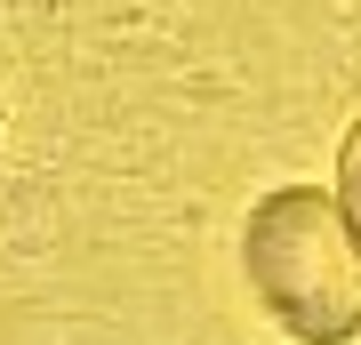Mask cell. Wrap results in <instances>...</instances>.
<instances>
[{"label":"cell","mask_w":361,"mask_h":345,"mask_svg":"<svg viewBox=\"0 0 361 345\" xmlns=\"http://www.w3.org/2000/svg\"><path fill=\"white\" fill-rule=\"evenodd\" d=\"M241 282L289 345L361 337V249L329 185H273L241 217Z\"/></svg>","instance_id":"6da1fadb"},{"label":"cell","mask_w":361,"mask_h":345,"mask_svg":"<svg viewBox=\"0 0 361 345\" xmlns=\"http://www.w3.org/2000/svg\"><path fill=\"white\" fill-rule=\"evenodd\" d=\"M337 209H345V233H353V249H361V113L345 128V145H337Z\"/></svg>","instance_id":"7a4b0ae2"}]
</instances>
